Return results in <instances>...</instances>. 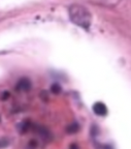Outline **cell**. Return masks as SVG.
Masks as SVG:
<instances>
[{
	"instance_id": "6da1fadb",
	"label": "cell",
	"mask_w": 131,
	"mask_h": 149,
	"mask_svg": "<svg viewBox=\"0 0 131 149\" xmlns=\"http://www.w3.org/2000/svg\"><path fill=\"white\" fill-rule=\"evenodd\" d=\"M69 17L72 23L84 28H89L92 21L90 12L80 4H72L69 7Z\"/></svg>"
},
{
	"instance_id": "7a4b0ae2",
	"label": "cell",
	"mask_w": 131,
	"mask_h": 149,
	"mask_svg": "<svg viewBox=\"0 0 131 149\" xmlns=\"http://www.w3.org/2000/svg\"><path fill=\"white\" fill-rule=\"evenodd\" d=\"M93 111L98 116H105L108 114V108L101 102H97L93 105Z\"/></svg>"
},
{
	"instance_id": "3957f363",
	"label": "cell",
	"mask_w": 131,
	"mask_h": 149,
	"mask_svg": "<svg viewBox=\"0 0 131 149\" xmlns=\"http://www.w3.org/2000/svg\"><path fill=\"white\" fill-rule=\"evenodd\" d=\"M31 87V82L29 81L28 79H26V78H23L21 79L18 84H17V89L18 90H21V91H27L29 90Z\"/></svg>"
},
{
	"instance_id": "277c9868",
	"label": "cell",
	"mask_w": 131,
	"mask_h": 149,
	"mask_svg": "<svg viewBox=\"0 0 131 149\" xmlns=\"http://www.w3.org/2000/svg\"><path fill=\"white\" fill-rule=\"evenodd\" d=\"M67 130L69 132L70 134H73V133H77V130H79V125L77 123H72L67 127Z\"/></svg>"
},
{
	"instance_id": "5b68a950",
	"label": "cell",
	"mask_w": 131,
	"mask_h": 149,
	"mask_svg": "<svg viewBox=\"0 0 131 149\" xmlns=\"http://www.w3.org/2000/svg\"><path fill=\"white\" fill-rule=\"evenodd\" d=\"M51 90L53 91V93H55V94H58V93L61 92L60 85H58V84H53L51 87Z\"/></svg>"
}]
</instances>
